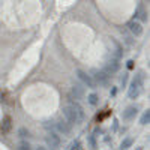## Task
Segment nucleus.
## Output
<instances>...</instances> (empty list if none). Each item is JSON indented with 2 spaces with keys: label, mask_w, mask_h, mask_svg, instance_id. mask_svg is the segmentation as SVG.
Segmentation results:
<instances>
[{
  "label": "nucleus",
  "mask_w": 150,
  "mask_h": 150,
  "mask_svg": "<svg viewBox=\"0 0 150 150\" xmlns=\"http://www.w3.org/2000/svg\"><path fill=\"white\" fill-rule=\"evenodd\" d=\"M92 78L95 80L96 84L102 86V87H108L110 86V75L107 72H104L102 69H93L92 71Z\"/></svg>",
  "instance_id": "nucleus-3"
},
{
  "label": "nucleus",
  "mask_w": 150,
  "mask_h": 150,
  "mask_svg": "<svg viewBox=\"0 0 150 150\" xmlns=\"http://www.w3.org/2000/svg\"><path fill=\"white\" fill-rule=\"evenodd\" d=\"M77 77H78V80L84 84V86H87V87H90V89H96V83H95V80L92 78V75H89L87 72H84V71H81V69H78L77 71Z\"/></svg>",
  "instance_id": "nucleus-4"
},
{
  "label": "nucleus",
  "mask_w": 150,
  "mask_h": 150,
  "mask_svg": "<svg viewBox=\"0 0 150 150\" xmlns=\"http://www.w3.org/2000/svg\"><path fill=\"white\" fill-rule=\"evenodd\" d=\"M135 18H140L141 21H146V20H147V14H146V11L143 9L141 5L138 6V9L135 11Z\"/></svg>",
  "instance_id": "nucleus-11"
},
{
  "label": "nucleus",
  "mask_w": 150,
  "mask_h": 150,
  "mask_svg": "<svg viewBox=\"0 0 150 150\" xmlns=\"http://www.w3.org/2000/svg\"><path fill=\"white\" fill-rule=\"evenodd\" d=\"M18 134H20L21 138H26V137H29V131H27L26 128H21V129L18 131Z\"/></svg>",
  "instance_id": "nucleus-17"
},
{
  "label": "nucleus",
  "mask_w": 150,
  "mask_h": 150,
  "mask_svg": "<svg viewBox=\"0 0 150 150\" xmlns=\"http://www.w3.org/2000/svg\"><path fill=\"white\" fill-rule=\"evenodd\" d=\"M120 69V62L117 57H111L110 60H107V63L104 66V72H107L108 75H112V74H116L117 71Z\"/></svg>",
  "instance_id": "nucleus-5"
},
{
  "label": "nucleus",
  "mask_w": 150,
  "mask_h": 150,
  "mask_svg": "<svg viewBox=\"0 0 150 150\" xmlns=\"http://www.w3.org/2000/svg\"><path fill=\"white\" fill-rule=\"evenodd\" d=\"M71 126H72V125L69 123V122H63V120H60L59 123H57V129H59V132H62V134H69L71 132Z\"/></svg>",
  "instance_id": "nucleus-9"
},
{
  "label": "nucleus",
  "mask_w": 150,
  "mask_h": 150,
  "mask_svg": "<svg viewBox=\"0 0 150 150\" xmlns=\"http://www.w3.org/2000/svg\"><path fill=\"white\" fill-rule=\"evenodd\" d=\"M18 150H30V144L27 141H21L18 146Z\"/></svg>",
  "instance_id": "nucleus-16"
},
{
  "label": "nucleus",
  "mask_w": 150,
  "mask_h": 150,
  "mask_svg": "<svg viewBox=\"0 0 150 150\" xmlns=\"http://www.w3.org/2000/svg\"><path fill=\"white\" fill-rule=\"evenodd\" d=\"M63 116H65L66 122H69L71 125H74V123L78 125L84 120V111L78 102H74L71 105L63 107Z\"/></svg>",
  "instance_id": "nucleus-1"
},
{
  "label": "nucleus",
  "mask_w": 150,
  "mask_h": 150,
  "mask_svg": "<svg viewBox=\"0 0 150 150\" xmlns=\"http://www.w3.org/2000/svg\"><path fill=\"white\" fill-rule=\"evenodd\" d=\"M9 129H11V119L9 117H5V120H3V131L8 132Z\"/></svg>",
  "instance_id": "nucleus-15"
},
{
  "label": "nucleus",
  "mask_w": 150,
  "mask_h": 150,
  "mask_svg": "<svg viewBox=\"0 0 150 150\" xmlns=\"http://www.w3.org/2000/svg\"><path fill=\"white\" fill-rule=\"evenodd\" d=\"M150 122V111L147 110V111H144V114L141 116V120H140V125H143V126H144V125H147Z\"/></svg>",
  "instance_id": "nucleus-13"
},
{
  "label": "nucleus",
  "mask_w": 150,
  "mask_h": 150,
  "mask_svg": "<svg viewBox=\"0 0 150 150\" xmlns=\"http://www.w3.org/2000/svg\"><path fill=\"white\" fill-rule=\"evenodd\" d=\"M132 143H134L132 138H125V140L122 141V144H120V150H126V149H129V147L132 146Z\"/></svg>",
  "instance_id": "nucleus-12"
},
{
  "label": "nucleus",
  "mask_w": 150,
  "mask_h": 150,
  "mask_svg": "<svg viewBox=\"0 0 150 150\" xmlns=\"http://www.w3.org/2000/svg\"><path fill=\"white\" fill-rule=\"evenodd\" d=\"M143 84H144V74L140 72L138 75H135L134 81L131 83L129 90H128V96H129L131 99H137V98L140 96V93H141V87H143Z\"/></svg>",
  "instance_id": "nucleus-2"
},
{
  "label": "nucleus",
  "mask_w": 150,
  "mask_h": 150,
  "mask_svg": "<svg viewBox=\"0 0 150 150\" xmlns=\"http://www.w3.org/2000/svg\"><path fill=\"white\" fill-rule=\"evenodd\" d=\"M128 29L134 36H141L143 35V26H141V23L137 21V20H132V21L128 23Z\"/></svg>",
  "instance_id": "nucleus-7"
},
{
  "label": "nucleus",
  "mask_w": 150,
  "mask_h": 150,
  "mask_svg": "<svg viewBox=\"0 0 150 150\" xmlns=\"http://www.w3.org/2000/svg\"><path fill=\"white\" fill-rule=\"evenodd\" d=\"M126 81H128V75L125 74V75H123V78H122V86H125V84H126Z\"/></svg>",
  "instance_id": "nucleus-18"
},
{
  "label": "nucleus",
  "mask_w": 150,
  "mask_h": 150,
  "mask_svg": "<svg viewBox=\"0 0 150 150\" xmlns=\"http://www.w3.org/2000/svg\"><path fill=\"white\" fill-rule=\"evenodd\" d=\"M36 150H47V149H45V147H41V146H39V147H38Z\"/></svg>",
  "instance_id": "nucleus-20"
},
{
  "label": "nucleus",
  "mask_w": 150,
  "mask_h": 150,
  "mask_svg": "<svg viewBox=\"0 0 150 150\" xmlns=\"http://www.w3.org/2000/svg\"><path fill=\"white\" fill-rule=\"evenodd\" d=\"M132 66H134V62H132V60H129V62H128V68L131 69Z\"/></svg>",
  "instance_id": "nucleus-19"
},
{
  "label": "nucleus",
  "mask_w": 150,
  "mask_h": 150,
  "mask_svg": "<svg viewBox=\"0 0 150 150\" xmlns=\"http://www.w3.org/2000/svg\"><path fill=\"white\" fill-rule=\"evenodd\" d=\"M137 111H138V108L137 107H128L126 110L123 111V119L125 120H131L137 116Z\"/></svg>",
  "instance_id": "nucleus-10"
},
{
  "label": "nucleus",
  "mask_w": 150,
  "mask_h": 150,
  "mask_svg": "<svg viewBox=\"0 0 150 150\" xmlns=\"http://www.w3.org/2000/svg\"><path fill=\"white\" fill-rule=\"evenodd\" d=\"M87 101H89V104H90V105H96V104L99 102V98H98V95L90 93V95H89V98H87Z\"/></svg>",
  "instance_id": "nucleus-14"
},
{
  "label": "nucleus",
  "mask_w": 150,
  "mask_h": 150,
  "mask_svg": "<svg viewBox=\"0 0 150 150\" xmlns=\"http://www.w3.org/2000/svg\"><path fill=\"white\" fill-rule=\"evenodd\" d=\"M83 95H84V89L80 86V84H75L74 87H72V90H71V98L72 99H81L83 98Z\"/></svg>",
  "instance_id": "nucleus-8"
},
{
  "label": "nucleus",
  "mask_w": 150,
  "mask_h": 150,
  "mask_svg": "<svg viewBox=\"0 0 150 150\" xmlns=\"http://www.w3.org/2000/svg\"><path fill=\"white\" fill-rule=\"evenodd\" d=\"M45 143H47V147H48L50 150H57V149L60 147V138H59V135L54 134V132H50V134H48Z\"/></svg>",
  "instance_id": "nucleus-6"
}]
</instances>
